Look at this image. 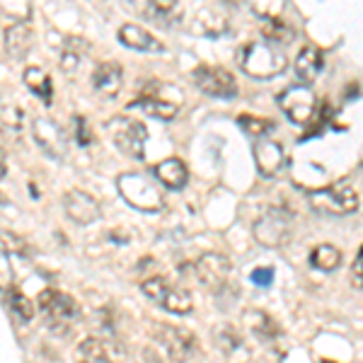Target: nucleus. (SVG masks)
Listing matches in <instances>:
<instances>
[{
	"label": "nucleus",
	"instance_id": "9b49d317",
	"mask_svg": "<svg viewBox=\"0 0 363 363\" xmlns=\"http://www.w3.org/2000/svg\"><path fill=\"white\" fill-rule=\"evenodd\" d=\"M191 78H194L196 87L201 92H206L211 97H218V99H230L238 95V83L235 78H233L230 70L225 68H218V66H199L194 73H191Z\"/></svg>",
	"mask_w": 363,
	"mask_h": 363
},
{
	"label": "nucleus",
	"instance_id": "4468645a",
	"mask_svg": "<svg viewBox=\"0 0 363 363\" xmlns=\"http://www.w3.org/2000/svg\"><path fill=\"white\" fill-rule=\"evenodd\" d=\"M252 155H255V165L259 169L262 177H277L286 165L284 148H281L277 140L257 138V143L252 145Z\"/></svg>",
	"mask_w": 363,
	"mask_h": 363
},
{
	"label": "nucleus",
	"instance_id": "c85d7f7f",
	"mask_svg": "<svg viewBox=\"0 0 363 363\" xmlns=\"http://www.w3.org/2000/svg\"><path fill=\"white\" fill-rule=\"evenodd\" d=\"M262 34H264L267 42H269V44H274V46L289 44L291 39H294V29L286 25V22H281L279 17H277V20H264Z\"/></svg>",
	"mask_w": 363,
	"mask_h": 363
},
{
	"label": "nucleus",
	"instance_id": "c756f323",
	"mask_svg": "<svg viewBox=\"0 0 363 363\" xmlns=\"http://www.w3.org/2000/svg\"><path fill=\"white\" fill-rule=\"evenodd\" d=\"M250 10L262 20H277L286 8V0H247Z\"/></svg>",
	"mask_w": 363,
	"mask_h": 363
},
{
	"label": "nucleus",
	"instance_id": "39448f33",
	"mask_svg": "<svg viewBox=\"0 0 363 363\" xmlns=\"http://www.w3.org/2000/svg\"><path fill=\"white\" fill-rule=\"evenodd\" d=\"M116 189L128 206L143 211V213H155L162 208V196L145 177L136 172H124L116 177Z\"/></svg>",
	"mask_w": 363,
	"mask_h": 363
},
{
	"label": "nucleus",
	"instance_id": "6e6552de",
	"mask_svg": "<svg viewBox=\"0 0 363 363\" xmlns=\"http://www.w3.org/2000/svg\"><path fill=\"white\" fill-rule=\"evenodd\" d=\"M109 136H112L114 145L121 150V153L131 155V157H143L145 153V140H148V128H145L140 121L128 119V116H114L107 124Z\"/></svg>",
	"mask_w": 363,
	"mask_h": 363
},
{
	"label": "nucleus",
	"instance_id": "a211bd4d",
	"mask_svg": "<svg viewBox=\"0 0 363 363\" xmlns=\"http://www.w3.org/2000/svg\"><path fill=\"white\" fill-rule=\"evenodd\" d=\"M34 44V32L27 22H15L13 27H8L5 32V49L8 54L15 58V61H22L29 51H32Z\"/></svg>",
	"mask_w": 363,
	"mask_h": 363
},
{
	"label": "nucleus",
	"instance_id": "c9c22d12",
	"mask_svg": "<svg viewBox=\"0 0 363 363\" xmlns=\"http://www.w3.org/2000/svg\"><path fill=\"white\" fill-rule=\"evenodd\" d=\"M250 279H252V284H257V286H272L274 269L272 267H259V269H255V272L250 274Z\"/></svg>",
	"mask_w": 363,
	"mask_h": 363
},
{
	"label": "nucleus",
	"instance_id": "bb28decb",
	"mask_svg": "<svg viewBox=\"0 0 363 363\" xmlns=\"http://www.w3.org/2000/svg\"><path fill=\"white\" fill-rule=\"evenodd\" d=\"M310 264L320 269V272H335L342 264V252L335 245H318L310 252Z\"/></svg>",
	"mask_w": 363,
	"mask_h": 363
},
{
	"label": "nucleus",
	"instance_id": "5701e85b",
	"mask_svg": "<svg viewBox=\"0 0 363 363\" xmlns=\"http://www.w3.org/2000/svg\"><path fill=\"white\" fill-rule=\"evenodd\" d=\"M245 322H247L252 335L257 339H262V342H274V339L281 335L279 325L274 322L272 315L262 313V310H247V313H245Z\"/></svg>",
	"mask_w": 363,
	"mask_h": 363
},
{
	"label": "nucleus",
	"instance_id": "e433bc0d",
	"mask_svg": "<svg viewBox=\"0 0 363 363\" xmlns=\"http://www.w3.org/2000/svg\"><path fill=\"white\" fill-rule=\"evenodd\" d=\"M351 279H354V286L363 289V247H361L359 255H356L354 267H351Z\"/></svg>",
	"mask_w": 363,
	"mask_h": 363
},
{
	"label": "nucleus",
	"instance_id": "20e7f679",
	"mask_svg": "<svg viewBox=\"0 0 363 363\" xmlns=\"http://www.w3.org/2000/svg\"><path fill=\"white\" fill-rule=\"evenodd\" d=\"M310 206L325 216H349L359 208V194L347 179H339L325 189L310 191Z\"/></svg>",
	"mask_w": 363,
	"mask_h": 363
},
{
	"label": "nucleus",
	"instance_id": "f257e3e1",
	"mask_svg": "<svg viewBox=\"0 0 363 363\" xmlns=\"http://www.w3.org/2000/svg\"><path fill=\"white\" fill-rule=\"evenodd\" d=\"M238 63L250 78H259V80L277 78V75L284 73L286 66H289L284 51L269 42L245 44L238 54Z\"/></svg>",
	"mask_w": 363,
	"mask_h": 363
},
{
	"label": "nucleus",
	"instance_id": "4c0bfd02",
	"mask_svg": "<svg viewBox=\"0 0 363 363\" xmlns=\"http://www.w3.org/2000/svg\"><path fill=\"white\" fill-rule=\"evenodd\" d=\"M5 172H8V160H5V150H3V145H0V179L5 177Z\"/></svg>",
	"mask_w": 363,
	"mask_h": 363
},
{
	"label": "nucleus",
	"instance_id": "ea45409f",
	"mask_svg": "<svg viewBox=\"0 0 363 363\" xmlns=\"http://www.w3.org/2000/svg\"><path fill=\"white\" fill-rule=\"evenodd\" d=\"M320 363H332V361H320Z\"/></svg>",
	"mask_w": 363,
	"mask_h": 363
},
{
	"label": "nucleus",
	"instance_id": "2f4dec72",
	"mask_svg": "<svg viewBox=\"0 0 363 363\" xmlns=\"http://www.w3.org/2000/svg\"><path fill=\"white\" fill-rule=\"evenodd\" d=\"M0 10L17 22H27L32 17V0H0Z\"/></svg>",
	"mask_w": 363,
	"mask_h": 363
},
{
	"label": "nucleus",
	"instance_id": "f03ea898",
	"mask_svg": "<svg viewBox=\"0 0 363 363\" xmlns=\"http://www.w3.org/2000/svg\"><path fill=\"white\" fill-rule=\"evenodd\" d=\"M39 310L44 313L46 322H49V327L56 335H66V332H70V327L80 320V306L58 289H44L39 294Z\"/></svg>",
	"mask_w": 363,
	"mask_h": 363
},
{
	"label": "nucleus",
	"instance_id": "a878e982",
	"mask_svg": "<svg viewBox=\"0 0 363 363\" xmlns=\"http://www.w3.org/2000/svg\"><path fill=\"white\" fill-rule=\"evenodd\" d=\"M196 32L206 34V37H220V34L228 32V20L218 10H201L194 20Z\"/></svg>",
	"mask_w": 363,
	"mask_h": 363
},
{
	"label": "nucleus",
	"instance_id": "58836bf2",
	"mask_svg": "<svg viewBox=\"0 0 363 363\" xmlns=\"http://www.w3.org/2000/svg\"><path fill=\"white\" fill-rule=\"evenodd\" d=\"M83 363H114L112 359H90V361H83Z\"/></svg>",
	"mask_w": 363,
	"mask_h": 363
},
{
	"label": "nucleus",
	"instance_id": "ddd939ff",
	"mask_svg": "<svg viewBox=\"0 0 363 363\" xmlns=\"http://www.w3.org/2000/svg\"><path fill=\"white\" fill-rule=\"evenodd\" d=\"M63 208H66L68 218L75 220L78 225H90V223H95V220H99V216H102V208H99L97 199L83 189H70L68 194L63 196Z\"/></svg>",
	"mask_w": 363,
	"mask_h": 363
},
{
	"label": "nucleus",
	"instance_id": "412c9836",
	"mask_svg": "<svg viewBox=\"0 0 363 363\" xmlns=\"http://www.w3.org/2000/svg\"><path fill=\"white\" fill-rule=\"evenodd\" d=\"M322 51L318 46H306V49H301V54H298L294 68H296V75L303 80V83H313L315 78L320 75L322 70Z\"/></svg>",
	"mask_w": 363,
	"mask_h": 363
},
{
	"label": "nucleus",
	"instance_id": "aec40b11",
	"mask_svg": "<svg viewBox=\"0 0 363 363\" xmlns=\"http://www.w3.org/2000/svg\"><path fill=\"white\" fill-rule=\"evenodd\" d=\"M131 107L143 109L148 116H155V119H162V121H169V119H174V116H177V104L157 97L155 90L153 92H143L136 102H131Z\"/></svg>",
	"mask_w": 363,
	"mask_h": 363
},
{
	"label": "nucleus",
	"instance_id": "2eb2a0df",
	"mask_svg": "<svg viewBox=\"0 0 363 363\" xmlns=\"http://www.w3.org/2000/svg\"><path fill=\"white\" fill-rule=\"evenodd\" d=\"M119 42L126 46V49H136V51H145V54H160L165 51L160 39H155L148 29L138 27V25H124L119 29Z\"/></svg>",
	"mask_w": 363,
	"mask_h": 363
},
{
	"label": "nucleus",
	"instance_id": "1a4fd4ad",
	"mask_svg": "<svg viewBox=\"0 0 363 363\" xmlns=\"http://www.w3.org/2000/svg\"><path fill=\"white\" fill-rule=\"evenodd\" d=\"M279 107L294 124L308 126L315 112H318V99H315V92L308 85H294L279 95Z\"/></svg>",
	"mask_w": 363,
	"mask_h": 363
},
{
	"label": "nucleus",
	"instance_id": "dca6fc26",
	"mask_svg": "<svg viewBox=\"0 0 363 363\" xmlns=\"http://www.w3.org/2000/svg\"><path fill=\"white\" fill-rule=\"evenodd\" d=\"M121 85H124V70H121L119 63H102L92 73V87L102 97L119 95Z\"/></svg>",
	"mask_w": 363,
	"mask_h": 363
},
{
	"label": "nucleus",
	"instance_id": "0eeeda50",
	"mask_svg": "<svg viewBox=\"0 0 363 363\" xmlns=\"http://www.w3.org/2000/svg\"><path fill=\"white\" fill-rule=\"evenodd\" d=\"M255 238L264 247H281L284 242H289L291 230H294V216L289 208L274 206L269 208L264 216L255 223Z\"/></svg>",
	"mask_w": 363,
	"mask_h": 363
},
{
	"label": "nucleus",
	"instance_id": "cd10ccee",
	"mask_svg": "<svg viewBox=\"0 0 363 363\" xmlns=\"http://www.w3.org/2000/svg\"><path fill=\"white\" fill-rule=\"evenodd\" d=\"M8 306L10 310L15 313V318L17 320H22V322H32L34 320V306H32V301L22 294L17 286H10L8 289Z\"/></svg>",
	"mask_w": 363,
	"mask_h": 363
},
{
	"label": "nucleus",
	"instance_id": "b1692460",
	"mask_svg": "<svg viewBox=\"0 0 363 363\" xmlns=\"http://www.w3.org/2000/svg\"><path fill=\"white\" fill-rule=\"evenodd\" d=\"M25 85L29 87V92H34L39 99H44L46 104L54 97V83H51V75L39 66H27L25 68Z\"/></svg>",
	"mask_w": 363,
	"mask_h": 363
},
{
	"label": "nucleus",
	"instance_id": "9d476101",
	"mask_svg": "<svg viewBox=\"0 0 363 363\" xmlns=\"http://www.w3.org/2000/svg\"><path fill=\"white\" fill-rule=\"evenodd\" d=\"M194 277L199 281V286H203L211 294H220L230 281V262L223 255H201L194 262Z\"/></svg>",
	"mask_w": 363,
	"mask_h": 363
},
{
	"label": "nucleus",
	"instance_id": "473e14b6",
	"mask_svg": "<svg viewBox=\"0 0 363 363\" xmlns=\"http://www.w3.org/2000/svg\"><path fill=\"white\" fill-rule=\"evenodd\" d=\"M0 250L17 252V255H27V245H25V240L17 238L15 233H10V230H0Z\"/></svg>",
	"mask_w": 363,
	"mask_h": 363
},
{
	"label": "nucleus",
	"instance_id": "7c9ffc66",
	"mask_svg": "<svg viewBox=\"0 0 363 363\" xmlns=\"http://www.w3.org/2000/svg\"><path fill=\"white\" fill-rule=\"evenodd\" d=\"M238 124L255 138H264L269 131H274V121L269 119H259V116H250V114H242L238 119Z\"/></svg>",
	"mask_w": 363,
	"mask_h": 363
},
{
	"label": "nucleus",
	"instance_id": "7ed1b4c3",
	"mask_svg": "<svg viewBox=\"0 0 363 363\" xmlns=\"http://www.w3.org/2000/svg\"><path fill=\"white\" fill-rule=\"evenodd\" d=\"M153 339H155L157 347L162 349V354H165L172 363H186L199 354L196 335L189 330H184V327L162 325V322H157V325H153Z\"/></svg>",
	"mask_w": 363,
	"mask_h": 363
},
{
	"label": "nucleus",
	"instance_id": "72a5a7b5",
	"mask_svg": "<svg viewBox=\"0 0 363 363\" xmlns=\"http://www.w3.org/2000/svg\"><path fill=\"white\" fill-rule=\"evenodd\" d=\"M73 124H75V140H78V145L87 148L92 143V128L87 124V119L85 116H75Z\"/></svg>",
	"mask_w": 363,
	"mask_h": 363
},
{
	"label": "nucleus",
	"instance_id": "393cba45",
	"mask_svg": "<svg viewBox=\"0 0 363 363\" xmlns=\"http://www.w3.org/2000/svg\"><path fill=\"white\" fill-rule=\"evenodd\" d=\"M87 46L83 39H75V37H68L66 44L61 46V68L63 73H75L83 63V56H85Z\"/></svg>",
	"mask_w": 363,
	"mask_h": 363
},
{
	"label": "nucleus",
	"instance_id": "f8f14e48",
	"mask_svg": "<svg viewBox=\"0 0 363 363\" xmlns=\"http://www.w3.org/2000/svg\"><path fill=\"white\" fill-rule=\"evenodd\" d=\"M32 133H34V140H37V145L49 157H54V160H61V157H66V153H68V138H66L63 128L58 126L56 121L37 119L32 124Z\"/></svg>",
	"mask_w": 363,
	"mask_h": 363
},
{
	"label": "nucleus",
	"instance_id": "4be33fe9",
	"mask_svg": "<svg viewBox=\"0 0 363 363\" xmlns=\"http://www.w3.org/2000/svg\"><path fill=\"white\" fill-rule=\"evenodd\" d=\"M148 17L155 25L169 29L182 20V3L179 0H148Z\"/></svg>",
	"mask_w": 363,
	"mask_h": 363
},
{
	"label": "nucleus",
	"instance_id": "423d86ee",
	"mask_svg": "<svg viewBox=\"0 0 363 363\" xmlns=\"http://www.w3.org/2000/svg\"><path fill=\"white\" fill-rule=\"evenodd\" d=\"M140 289H143V294L148 296L150 301L157 303L160 308H165L167 313L189 315L191 310H194L191 296L186 294L184 289H179V286L169 284L165 277H148V279H143Z\"/></svg>",
	"mask_w": 363,
	"mask_h": 363
},
{
	"label": "nucleus",
	"instance_id": "f704fd0d",
	"mask_svg": "<svg viewBox=\"0 0 363 363\" xmlns=\"http://www.w3.org/2000/svg\"><path fill=\"white\" fill-rule=\"evenodd\" d=\"M13 286V267H10V259L5 255V250H0V289H10Z\"/></svg>",
	"mask_w": 363,
	"mask_h": 363
},
{
	"label": "nucleus",
	"instance_id": "f3484780",
	"mask_svg": "<svg viewBox=\"0 0 363 363\" xmlns=\"http://www.w3.org/2000/svg\"><path fill=\"white\" fill-rule=\"evenodd\" d=\"M216 344H218V349L225 354L228 361H235V363L247 361V344H245V337L240 335L238 330H233L230 325H223L216 330Z\"/></svg>",
	"mask_w": 363,
	"mask_h": 363
},
{
	"label": "nucleus",
	"instance_id": "6ab92c4d",
	"mask_svg": "<svg viewBox=\"0 0 363 363\" xmlns=\"http://www.w3.org/2000/svg\"><path fill=\"white\" fill-rule=\"evenodd\" d=\"M153 172L157 182L165 184L167 189H182V186L186 184V179H189V169H186V165L179 157H167V160L157 162L153 167Z\"/></svg>",
	"mask_w": 363,
	"mask_h": 363
}]
</instances>
